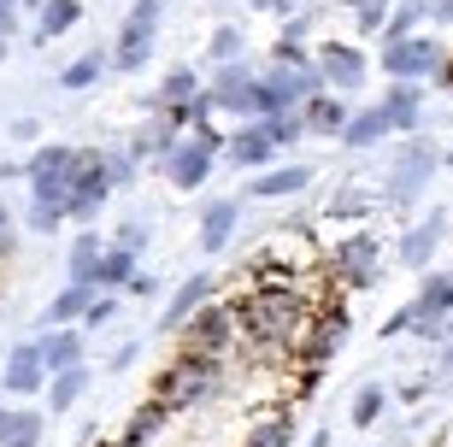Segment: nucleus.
Returning a JSON list of instances; mask_svg holds the SVG:
<instances>
[{
    "label": "nucleus",
    "instance_id": "8fccbe9b",
    "mask_svg": "<svg viewBox=\"0 0 453 447\" xmlns=\"http://www.w3.org/2000/svg\"><path fill=\"white\" fill-rule=\"evenodd\" d=\"M0 59H6V35H0Z\"/></svg>",
    "mask_w": 453,
    "mask_h": 447
},
{
    "label": "nucleus",
    "instance_id": "423d86ee",
    "mask_svg": "<svg viewBox=\"0 0 453 447\" xmlns=\"http://www.w3.org/2000/svg\"><path fill=\"white\" fill-rule=\"evenodd\" d=\"M159 6H165V0H135V6H130V18H124V35H118V71L148 66L153 30H159Z\"/></svg>",
    "mask_w": 453,
    "mask_h": 447
},
{
    "label": "nucleus",
    "instance_id": "9b49d317",
    "mask_svg": "<svg viewBox=\"0 0 453 447\" xmlns=\"http://www.w3.org/2000/svg\"><path fill=\"white\" fill-rule=\"evenodd\" d=\"M35 348H42V365H48V377L83 371V335H77V330H48V335H35Z\"/></svg>",
    "mask_w": 453,
    "mask_h": 447
},
{
    "label": "nucleus",
    "instance_id": "4be33fe9",
    "mask_svg": "<svg viewBox=\"0 0 453 447\" xmlns=\"http://www.w3.org/2000/svg\"><path fill=\"white\" fill-rule=\"evenodd\" d=\"M235 218H242V206H235V200H212V206H206V218H201V253H219L224 242H230Z\"/></svg>",
    "mask_w": 453,
    "mask_h": 447
},
{
    "label": "nucleus",
    "instance_id": "393cba45",
    "mask_svg": "<svg viewBox=\"0 0 453 447\" xmlns=\"http://www.w3.org/2000/svg\"><path fill=\"white\" fill-rule=\"evenodd\" d=\"M118 282H135V253L130 248H106L101 266H95V289H118Z\"/></svg>",
    "mask_w": 453,
    "mask_h": 447
},
{
    "label": "nucleus",
    "instance_id": "5701e85b",
    "mask_svg": "<svg viewBox=\"0 0 453 447\" xmlns=\"http://www.w3.org/2000/svg\"><path fill=\"white\" fill-rule=\"evenodd\" d=\"M306 177H312L306 166H283V171H265V177H253L248 189H253L259 200H277V195H301V189H306Z\"/></svg>",
    "mask_w": 453,
    "mask_h": 447
},
{
    "label": "nucleus",
    "instance_id": "39448f33",
    "mask_svg": "<svg viewBox=\"0 0 453 447\" xmlns=\"http://www.w3.org/2000/svg\"><path fill=\"white\" fill-rule=\"evenodd\" d=\"M212 153H219V135L206 130H195L188 135V142H177V148H171V159H165V177L177 182V189H201L206 177H212Z\"/></svg>",
    "mask_w": 453,
    "mask_h": 447
},
{
    "label": "nucleus",
    "instance_id": "c756f323",
    "mask_svg": "<svg viewBox=\"0 0 453 447\" xmlns=\"http://www.w3.org/2000/svg\"><path fill=\"white\" fill-rule=\"evenodd\" d=\"M159 424H165V406H159V400H148V406H142V412L124 424V442H118V447H142L153 430H159Z\"/></svg>",
    "mask_w": 453,
    "mask_h": 447
},
{
    "label": "nucleus",
    "instance_id": "bb28decb",
    "mask_svg": "<svg viewBox=\"0 0 453 447\" xmlns=\"http://www.w3.org/2000/svg\"><path fill=\"white\" fill-rule=\"evenodd\" d=\"M101 242H95V235H77V242H71V282H88V289H95V266H101Z\"/></svg>",
    "mask_w": 453,
    "mask_h": 447
},
{
    "label": "nucleus",
    "instance_id": "6ab92c4d",
    "mask_svg": "<svg viewBox=\"0 0 453 447\" xmlns=\"http://www.w3.org/2000/svg\"><path fill=\"white\" fill-rule=\"evenodd\" d=\"M441 230H448V218H441V212H430V218L418 224V230H412V235L401 242V266H412V271H424V266H430V253H436Z\"/></svg>",
    "mask_w": 453,
    "mask_h": 447
},
{
    "label": "nucleus",
    "instance_id": "6e6552de",
    "mask_svg": "<svg viewBox=\"0 0 453 447\" xmlns=\"http://www.w3.org/2000/svg\"><path fill=\"white\" fill-rule=\"evenodd\" d=\"M106 189H112V166H106V153H83V177H77V189H71V206H65V212L88 224V218L101 212Z\"/></svg>",
    "mask_w": 453,
    "mask_h": 447
},
{
    "label": "nucleus",
    "instance_id": "aec40b11",
    "mask_svg": "<svg viewBox=\"0 0 453 447\" xmlns=\"http://www.w3.org/2000/svg\"><path fill=\"white\" fill-rule=\"evenodd\" d=\"M271 153H277V142L265 135V124H248V130H235V135H230V159H235L242 171H259Z\"/></svg>",
    "mask_w": 453,
    "mask_h": 447
},
{
    "label": "nucleus",
    "instance_id": "a211bd4d",
    "mask_svg": "<svg viewBox=\"0 0 453 447\" xmlns=\"http://www.w3.org/2000/svg\"><path fill=\"white\" fill-rule=\"evenodd\" d=\"M301 118H306V130H312V135H348V124H353V112L342 106L336 95L306 100V106H301Z\"/></svg>",
    "mask_w": 453,
    "mask_h": 447
},
{
    "label": "nucleus",
    "instance_id": "f257e3e1",
    "mask_svg": "<svg viewBox=\"0 0 453 447\" xmlns=\"http://www.w3.org/2000/svg\"><path fill=\"white\" fill-rule=\"evenodd\" d=\"M301 295L295 289H259V295H248V306H242V330L253 335V342H295V324H301Z\"/></svg>",
    "mask_w": 453,
    "mask_h": 447
},
{
    "label": "nucleus",
    "instance_id": "f704fd0d",
    "mask_svg": "<svg viewBox=\"0 0 453 447\" xmlns=\"http://www.w3.org/2000/svg\"><path fill=\"white\" fill-rule=\"evenodd\" d=\"M288 442H295V424L288 418H271V424H259L248 435V447H288Z\"/></svg>",
    "mask_w": 453,
    "mask_h": 447
},
{
    "label": "nucleus",
    "instance_id": "72a5a7b5",
    "mask_svg": "<svg viewBox=\"0 0 453 447\" xmlns=\"http://www.w3.org/2000/svg\"><path fill=\"white\" fill-rule=\"evenodd\" d=\"M383 400H388L383 382H365V389H359V400H353V424H359V430H371V424H377V412H383Z\"/></svg>",
    "mask_w": 453,
    "mask_h": 447
},
{
    "label": "nucleus",
    "instance_id": "c03bdc74",
    "mask_svg": "<svg viewBox=\"0 0 453 447\" xmlns=\"http://www.w3.org/2000/svg\"><path fill=\"white\" fill-rule=\"evenodd\" d=\"M12 12H18V0H0V35H12Z\"/></svg>",
    "mask_w": 453,
    "mask_h": 447
},
{
    "label": "nucleus",
    "instance_id": "cd10ccee",
    "mask_svg": "<svg viewBox=\"0 0 453 447\" xmlns=\"http://www.w3.org/2000/svg\"><path fill=\"white\" fill-rule=\"evenodd\" d=\"M418 18H430V6H424V0H406L401 12L388 18V30H383V48H401V42H412V30H418Z\"/></svg>",
    "mask_w": 453,
    "mask_h": 447
},
{
    "label": "nucleus",
    "instance_id": "ea45409f",
    "mask_svg": "<svg viewBox=\"0 0 453 447\" xmlns=\"http://www.w3.org/2000/svg\"><path fill=\"white\" fill-rule=\"evenodd\" d=\"M142 242H148V230H142V224H124V230H118V248H142Z\"/></svg>",
    "mask_w": 453,
    "mask_h": 447
},
{
    "label": "nucleus",
    "instance_id": "603ef678",
    "mask_svg": "<svg viewBox=\"0 0 453 447\" xmlns=\"http://www.w3.org/2000/svg\"><path fill=\"white\" fill-rule=\"evenodd\" d=\"M448 359H453V353H448Z\"/></svg>",
    "mask_w": 453,
    "mask_h": 447
},
{
    "label": "nucleus",
    "instance_id": "7c9ffc66",
    "mask_svg": "<svg viewBox=\"0 0 453 447\" xmlns=\"http://www.w3.org/2000/svg\"><path fill=\"white\" fill-rule=\"evenodd\" d=\"M35 435H42V418L35 412H6V406H0V447L6 442H35Z\"/></svg>",
    "mask_w": 453,
    "mask_h": 447
},
{
    "label": "nucleus",
    "instance_id": "09e8293b",
    "mask_svg": "<svg viewBox=\"0 0 453 447\" xmlns=\"http://www.w3.org/2000/svg\"><path fill=\"white\" fill-rule=\"evenodd\" d=\"M6 447H35V442H6Z\"/></svg>",
    "mask_w": 453,
    "mask_h": 447
},
{
    "label": "nucleus",
    "instance_id": "37998d69",
    "mask_svg": "<svg viewBox=\"0 0 453 447\" xmlns=\"http://www.w3.org/2000/svg\"><path fill=\"white\" fill-rule=\"evenodd\" d=\"M424 6H430V18H436V24H453V0H424Z\"/></svg>",
    "mask_w": 453,
    "mask_h": 447
},
{
    "label": "nucleus",
    "instance_id": "a18cd8bd",
    "mask_svg": "<svg viewBox=\"0 0 453 447\" xmlns=\"http://www.w3.org/2000/svg\"><path fill=\"white\" fill-rule=\"evenodd\" d=\"M436 77H441V89H448V95H453V53H448V59H441V71H436Z\"/></svg>",
    "mask_w": 453,
    "mask_h": 447
},
{
    "label": "nucleus",
    "instance_id": "58836bf2",
    "mask_svg": "<svg viewBox=\"0 0 453 447\" xmlns=\"http://www.w3.org/2000/svg\"><path fill=\"white\" fill-rule=\"evenodd\" d=\"M235 53H242V35H235V30H219V35H212V59L235 66Z\"/></svg>",
    "mask_w": 453,
    "mask_h": 447
},
{
    "label": "nucleus",
    "instance_id": "de8ad7c7",
    "mask_svg": "<svg viewBox=\"0 0 453 447\" xmlns=\"http://www.w3.org/2000/svg\"><path fill=\"white\" fill-rule=\"evenodd\" d=\"M253 6H277V12H283V6H288V0H253Z\"/></svg>",
    "mask_w": 453,
    "mask_h": 447
},
{
    "label": "nucleus",
    "instance_id": "1a4fd4ad",
    "mask_svg": "<svg viewBox=\"0 0 453 447\" xmlns=\"http://www.w3.org/2000/svg\"><path fill=\"white\" fill-rule=\"evenodd\" d=\"M436 171V153H430V142H406L401 159H395V177H388V200H412L424 189V177Z\"/></svg>",
    "mask_w": 453,
    "mask_h": 447
},
{
    "label": "nucleus",
    "instance_id": "2f4dec72",
    "mask_svg": "<svg viewBox=\"0 0 453 447\" xmlns=\"http://www.w3.org/2000/svg\"><path fill=\"white\" fill-rule=\"evenodd\" d=\"M77 18H83L77 0H48V6H42V35H65Z\"/></svg>",
    "mask_w": 453,
    "mask_h": 447
},
{
    "label": "nucleus",
    "instance_id": "ddd939ff",
    "mask_svg": "<svg viewBox=\"0 0 453 447\" xmlns=\"http://www.w3.org/2000/svg\"><path fill=\"white\" fill-rule=\"evenodd\" d=\"M48 377V365H42V348L35 342H18L12 359H6V395H35Z\"/></svg>",
    "mask_w": 453,
    "mask_h": 447
},
{
    "label": "nucleus",
    "instance_id": "a878e982",
    "mask_svg": "<svg viewBox=\"0 0 453 447\" xmlns=\"http://www.w3.org/2000/svg\"><path fill=\"white\" fill-rule=\"evenodd\" d=\"M195 71H171L165 83H159V95H153V106H171V112H183V106H195Z\"/></svg>",
    "mask_w": 453,
    "mask_h": 447
},
{
    "label": "nucleus",
    "instance_id": "20e7f679",
    "mask_svg": "<svg viewBox=\"0 0 453 447\" xmlns=\"http://www.w3.org/2000/svg\"><path fill=\"white\" fill-rule=\"evenodd\" d=\"M235 324H242V312H235V306H224V300H212L206 312L188 318V330H183V353H201V359H219V353H230Z\"/></svg>",
    "mask_w": 453,
    "mask_h": 447
},
{
    "label": "nucleus",
    "instance_id": "7ed1b4c3",
    "mask_svg": "<svg viewBox=\"0 0 453 447\" xmlns=\"http://www.w3.org/2000/svg\"><path fill=\"white\" fill-rule=\"evenodd\" d=\"M219 389V365L201 359V353H177V359L165 365V377L153 382V400L165 406V412H177V406H195L201 395H212Z\"/></svg>",
    "mask_w": 453,
    "mask_h": 447
},
{
    "label": "nucleus",
    "instance_id": "c9c22d12",
    "mask_svg": "<svg viewBox=\"0 0 453 447\" xmlns=\"http://www.w3.org/2000/svg\"><path fill=\"white\" fill-rule=\"evenodd\" d=\"M301 130H306V118H301V112H277V118H265V135L277 142V148H288V142H295Z\"/></svg>",
    "mask_w": 453,
    "mask_h": 447
},
{
    "label": "nucleus",
    "instance_id": "412c9836",
    "mask_svg": "<svg viewBox=\"0 0 453 447\" xmlns=\"http://www.w3.org/2000/svg\"><path fill=\"white\" fill-rule=\"evenodd\" d=\"M101 300V289H88V282H71V289H59L53 295V306H48V324L53 330H65L71 318H88V306Z\"/></svg>",
    "mask_w": 453,
    "mask_h": 447
},
{
    "label": "nucleus",
    "instance_id": "473e14b6",
    "mask_svg": "<svg viewBox=\"0 0 453 447\" xmlns=\"http://www.w3.org/2000/svg\"><path fill=\"white\" fill-rule=\"evenodd\" d=\"M101 71H106L101 53H83V59H71V66L59 71V89H88L95 77H101Z\"/></svg>",
    "mask_w": 453,
    "mask_h": 447
},
{
    "label": "nucleus",
    "instance_id": "f3484780",
    "mask_svg": "<svg viewBox=\"0 0 453 447\" xmlns=\"http://www.w3.org/2000/svg\"><path fill=\"white\" fill-rule=\"evenodd\" d=\"M383 112H388V124H395L401 135H418V130H424L418 83H395V89H388V100H383Z\"/></svg>",
    "mask_w": 453,
    "mask_h": 447
},
{
    "label": "nucleus",
    "instance_id": "f03ea898",
    "mask_svg": "<svg viewBox=\"0 0 453 447\" xmlns=\"http://www.w3.org/2000/svg\"><path fill=\"white\" fill-rule=\"evenodd\" d=\"M83 177V153L77 148H42L30 159V189H35V206L48 212H65L71 206V189Z\"/></svg>",
    "mask_w": 453,
    "mask_h": 447
},
{
    "label": "nucleus",
    "instance_id": "dca6fc26",
    "mask_svg": "<svg viewBox=\"0 0 453 447\" xmlns=\"http://www.w3.org/2000/svg\"><path fill=\"white\" fill-rule=\"evenodd\" d=\"M336 271L348 289H365L371 277H377V242L371 235H359V242H348V248H336Z\"/></svg>",
    "mask_w": 453,
    "mask_h": 447
},
{
    "label": "nucleus",
    "instance_id": "0eeeda50",
    "mask_svg": "<svg viewBox=\"0 0 453 447\" xmlns=\"http://www.w3.org/2000/svg\"><path fill=\"white\" fill-rule=\"evenodd\" d=\"M441 59H448V53H441L436 42H424V35H412L401 48H383V71L395 83H418L424 71H441Z\"/></svg>",
    "mask_w": 453,
    "mask_h": 447
},
{
    "label": "nucleus",
    "instance_id": "49530a36",
    "mask_svg": "<svg viewBox=\"0 0 453 447\" xmlns=\"http://www.w3.org/2000/svg\"><path fill=\"white\" fill-rule=\"evenodd\" d=\"M0 253H12V224H6V212H0Z\"/></svg>",
    "mask_w": 453,
    "mask_h": 447
},
{
    "label": "nucleus",
    "instance_id": "c85d7f7f",
    "mask_svg": "<svg viewBox=\"0 0 453 447\" xmlns=\"http://www.w3.org/2000/svg\"><path fill=\"white\" fill-rule=\"evenodd\" d=\"M83 389H88V371H65V377L48 382V406L53 412H71V406L83 400Z\"/></svg>",
    "mask_w": 453,
    "mask_h": 447
},
{
    "label": "nucleus",
    "instance_id": "a19ab883",
    "mask_svg": "<svg viewBox=\"0 0 453 447\" xmlns=\"http://www.w3.org/2000/svg\"><path fill=\"white\" fill-rule=\"evenodd\" d=\"M118 312V300L112 295H101V300H95V306H88V324H106V318H112Z\"/></svg>",
    "mask_w": 453,
    "mask_h": 447
},
{
    "label": "nucleus",
    "instance_id": "4468645a",
    "mask_svg": "<svg viewBox=\"0 0 453 447\" xmlns=\"http://www.w3.org/2000/svg\"><path fill=\"white\" fill-rule=\"evenodd\" d=\"M448 312H453V271H436V277H424L418 300H412V318H418V324H441ZM418 324H412V330H418Z\"/></svg>",
    "mask_w": 453,
    "mask_h": 447
},
{
    "label": "nucleus",
    "instance_id": "e433bc0d",
    "mask_svg": "<svg viewBox=\"0 0 453 447\" xmlns=\"http://www.w3.org/2000/svg\"><path fill=\"white\" fill-rule=\"evenodd\" d=\"M348 6H359V18H353L359 30H388V0H348Z\"/></svg>",
    "mask_w": 453,
    "mask_h": 447
},
{
    "label": "nucleus",
    "instance_id": "f8f14e48",
    "mask_svg": "<svg viewBox=\"0 0 453 447\" xmlns=\"http://www.w3.org/2000/svg\"><path fill=\"white\" fill-rule=\"evenodd\" d=\"M206 295H212V277H206V271H195V277H188L183 289H177V300L165 306V318H159V324H165V330H188V318L212 306Z\"/></svg>",
    "mask_w": 453,
    "mask_h": 447
},
{
    "label": "nucleus",
    "instance_id": "3c124183",
    "mask_svg": "<svg viewBox=\"0 0 453 447\" xmlns=\"http://www.w3.org/2000/svg\"><path fill=\"white\" fill-rule=\"evenodd\" d=\"M448 166H453V153H448Z\"/></svg>",
    "mask_w": 453,
    "mask_h": 447
},
{
    "label": "nucleus",
    "instance_id": "b1692460",
    "mask_svg": "<svg viewBox=\"0 0 453 447\" xmlns=\"http://www.w3.org/2000/svg\"><path fill=\"white\" fill-rule=\"evenodd\" d=\"M388 130H395V124H388V112H383V106H371V112H353V124H348V135H342V142H348V148H371V142H383Z\"/></svg>",
    "mask_w": 453,
    "mask_h": 447
},
{
    "label": "nucleus",
    "instance_id": "2eb2a0df",
    "mask_svg": "<svg viewBox=\"0 0 453 447\" xmlns=\"http://www.w3.org/2000/svg\"><path fill=\"white\" fill-rule=\"evenodd\" d=\"M342 335H348V312H330V318H324V324H319L312 335H306V342H301L295 353H301V365H306V371H319V365L342 348Z\"/></svg>",
    "mask_w": 453,
    "mask_h": 447
},
{
    "label": "nucleus",
    "instance_id": "79ce46f5",
    "mask_svg": "<svg viewBox=\"0 0 453 447\" xmlns=\"http://www.w3.org/2000/svg\"><path fill=\"white\" fill-rule=\"evenodd\" d=\"M59 218H65V212H48V206H35V212H30V224H35V230H53Z\"/></svg>",
    "mask_w": 453,
    "mask_h": 447
},
{
    "label": "nucleus",
    "instance_id": "4c0bfd02",
    "mask_svg": "<svg viewBox=\"0 0 453 447\" xmlns=\"http://www.w3.org/2000/svg\"><path fill=\"white\" fill-rule=\"evenodd\" d=\"M330 212H336V218L371 212V195H365V189H336V200H330Z\"/></svg>",
    "mask_w": 453,
    "mask_h": 447
},
{
    "label": "nucleus",
    "instance_id": "9d476101",
    "mask_svg": "<svg viewBox=\"0 0 453 447\" xmlns=\"http://www.w3.org/2000/svg\"><path fill=\"white\" fill-rule=\"evenodd\" d=\"M319 71H324V83H330V89L353 95V89L365 83V53L348 48V42H330V48L319 53Z\"/></svg>",
    "mask_w": 453,
    "mask_h": 447
}]
</instances>
